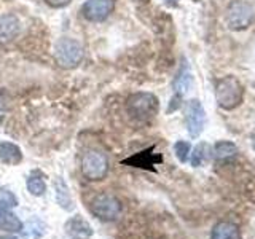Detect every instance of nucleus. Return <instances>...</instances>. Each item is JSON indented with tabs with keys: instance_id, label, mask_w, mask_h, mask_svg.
<instances>
[{
	"instance_id": "obj_1",
	"label": "nucleus",
	"mask_w": 255,
	"mask_h": 239,
	"mask_svg": "<svg viewBox=\"0 0 255 239\" xmlns=\"http://www.w3.org/2000/svg\"><path fill=\"white\" fill-rule=\"evenodd\" d=\"M159 110V101L153 93H134L126 101V112L134 121L148 123L151 121Z\"/></svg>"
},
{
	"instance_id": "obj_2",
	"label": "nucleus",
	"mask_w": 255,
	"mask_h": 239,
	"mask_svg": "<svg viewBox=\"0 0 255 239\" xmlns=\"http://www.w3.org/2000/svg\"><path fill=\"white\" fill-rule=\"evenodd\" d=\"M215 99L223 110H233L244 101V86L233 75H227L215 83Z\"/></svg>"
},
{
	"instance_id": "obj_3",
	"label": "nucleus",
	"mask_w": 255,
	"mask_h": 239,
	"mask_svg": "<svg viewBox=\"0 0 255 239\" xmlns=\"http://www.w3.org/2000/svg\"><path fill=\"white\" fill-rule=\"evenodd\" d=\"M85 50L83 45L78 42L77 38L62 37L58 40L54 46V58L56 62L59 64L62 69H74L80 62L83 61Z\"/></svg>"
},
{
	"instance_id": "obj_4",
	"label": "nucleus",
	"mask_w": 255,
	"mask_h": 239,
	"mask_svg": "<svg viewBox=\"0 0 255 239\" xmlns=\"http://www.w3.org/2000/svg\"><path fill=\"white\" fill-rule=\"evenodd\" d=\"M255 11L249 2L244 0H235L231 2L227 8L225 13V21L230 29L233 30H243L247 29L254 21Z\"/></svg>"
},
{
	"instance_id": "obj_5",
	"label": "nucleus",
	"mask_w": 255,
	"mask_h": 239,
	"mask_svg": "<svg viewBox=\"0 0 255 239\" xmlns=\"http://www.w3.org/2000/svg\"><path fill=\"white\" fill-rule=\"evenodd\" d=\"M82 172L88 180H102L109 172V158L99 150H88L82 159Z\"/></svg>"
},
{
	"instance_id": "obj_6",
	"label": "nucleus",
	"mask_w": 255,
	"mask_h": 239,
	"mask_svg": "<svg viewBox=\"0 0 255 239\" xmlns=\"http://www.w3.org/2000/svg\"><path fill=\"white\" fill-rule=\"evenodd\" d=\"M122 209H123L122 203L114 195L109 193H102L99 196H96L94 201L91 203V212L104 222L117 220L120 217V214H122Z\"/></svg>"
},
{
	"instance_id": "obj_7",
	"label": "nucleus",
	"mask_w": 255,
	"mask_h": 239,
	"mask_svg": "<svg viewBox=\"0 0 255 239\" xmlns=\"http://www.w3.org/2000/svg\"><path fill=\"white\" fill-rule=\"evenodd\" d=\"M16 206V199L10 191L0 193V231L16 233L22 230V222L13 214L11 207Z\"/></svg>"
},
{
	"instance_id": "obj_8",
	"label": "nucleus",
	"mask_w": 255,
	"mask_h": 239,
	"mask_svg": "<svg viewBox=\"0 0 255 239\" xmlns=\"http://www.w3.org/2000/svg\"><path fill=\"white\" fill-rule=\"evenodd\" d=\"M115 8V0H86L80 8L82 16L90 22L106 21Z\"/></svg>"
},
{
	"instance_id": "obj_9",
	"label": "nucleus",
	"mask_w": 255,
	"mask_h": 239,
	"mask_svg": "<svg viewBox=\"0 0 255 239\" xmlns=\"http://www.w3.org/2000/svg\"><path fill=\"white\" fill-rule=\"evenodd\" d=\"M204 123H206V112L204 107L201 106V102L198 99L188 101L185 106V124L191 137H198L203 132Z\"/></svg>"
},
{
	"instance_id": "obj_10",
	"label": "nucleus",
	"mask_w": 255,
	"mask_h": 239,
	"mask_svg": "<svg viewBox=\"0 0 255 239\" xmlns=\"http://www.w3.org/2000/svg\"><path fill=\"white\" fill-rule=\"evenodd\" d=\"M21 32V21L14 14L0 16V43H8L14 40Z\"/></svg>"
},
{
	"instance_id": "obj_11",
	"label": "nucleus",
	"mask_w": 255,
	"mask_h": 239,
	"mask_svg": "<svg viewBox=\"0 0 255 239\" xmlns=\"http://www.w3.org/2000/svg\"><path fill=\"white\" fill-rule=\"evenodd\" d=\"M161 161H163V158L159 155H155L153 147H150L148 150H143L140 153H135L129 158H126L122 163L134 166V167H142V169H153V166H156Z\"/></svg>"
},
{
	"instance_id": "obj_12",
	"label": "nucleus",
	"mask_w": 255,
	"mask_h": 239,
	"mask_svg": "<svg viewBox=\"0 0 255 239\" xmlns=\"http://www.w3.org/2000/svg\"><path fill=\"white\" fill-rule=\"evenodd\" d=\"M191 83H193V75H191V72H190L188 62L183 59L182 66H180L177 75H175V80H174V94H179L183 98V94L190 90Z\"/></svg>"
},
{
	"instance_id": "obj_13",
	"label": "nucleus",
	"mask_w": 255,
	"mask_h": 239,
	"mask_svg": "<svg viewBox=\"0 0 255 239\" xmlns=\"http://www.w3.org/2000/svg\"><path fill=\"white\" fill-rule=\"evenodd\" d=\"M211 239H241V230L233 222H219L212 228Z\"/></svg>"
},
{
	"instance_id": "obj_14",
	"label": "nucleus",
	"mask_w": 255,
	"mask_h": 239,
	"mask_svg": "<svg viewBox=\"0 0 255 239\" xmlns=\"http://www.w3.org/2000/svg\"><path fill=\"white\" fill-rule=\"evenodd\" d=\"M0 161L8 166H18L22 161V151L13 142H0Z\"/></svg>"
},
{
	"instance_id": "obj_15",
	"label": "nucleus",
	"mask_w": 255,
	"mask_h": 239,
	"mask_svg": "<svg viewBox=\"0 0 255 239\" xmlns=\"http://www.w3.org/2000/svg\"><path fill=\"white\" fill-rule=\"evenodd\" d=\"M238 153V148L233 142L230 140H220L214 145V158L217 161H228V159L235 158Z\"/></svg>"
},
{
	"instance_id": "obj_16",
	"label": "nucleus",
	"mask_w": 255,
	"mask_h": 239,
	"mask_svg": "<svg viewBox=\"0 0 255 239\" xmlns=\"http://www.w3.org/2000/svg\"><path fill=\"white\" fill-rule=\"evenodd\" d=\"M66 230H67V233L82 236V238H86V236H91L93 235L91 227L88 225V223L82 217H80V215H77V217H74V219H70L66 223Z\"/></svg>"
},
{
	"instance_id": "obj_17",
	"label": "nucleus",
	"mask_w": 255,
	"mask_h": 239,
	"mask_svg": "<svg viewBox=\"0 0 255 239\" xmlns=\"http://www.w3.org/2000/svg\"><path fill=\"white\" fill-rule=\"evenodd\" d=\"M27 190L34 196H42L46 191V183L43 180V175L40 172L30 174V177L27 179Z\"/></svg>"
},
{
	"instance_id": "obj_18",
	"label": "nucleus",
	"mask_w": 255,
	"mask_h": 239,
	"mask_svg": "<svg viewBox=\"0 0 255 239\" xmlns=\"http://www.w3.org/2000/svg\"><path fill=\"white\" fill-rule=\"evenodd\" d=\"M43 223L34 219V220H29L27 225H22V235L24 239H38L40 236L43 235Z\"/></svg>"
},
{
	"instance_id": "obj_19",
	"label": "nucleus",
	"mask_w": 255,
	"mask_h": 239,
	"mask_svg": "<svg viewBox=\"0 0 255 239\" xmlns=\"http://www.w3.org/2000/svg\"><path fill=\"white\" fill-rule=\"evenodd\" d=\"M190 163L191 166H195V167H199L201 166L206 159H207V155H209V145L207 143H198V145L193 148V151L190 153Z\"/></svg>"
},
{
	"instance_id": "obj_20",
	"label": "nucleus",
	"mask_w": 255,
	"mask_h": 239,
	"mask_svg": "<svg viewBox=\"0 0 255 239\" xmlns=\"http://www.w3.org/2000/svg\"><path fill=\"white\" fill-rule=\"evenodd\" d=\"M56 187H58V203L64 207V209H72L74 207V204H72L70 201V196H69V191H67V187H66V183H64L62 180L59 182H56Z\"/></svg>"
},
{
	"instance_id": "obj_21",
	"label": "nucleus",
	"mask_w": 255,
	"mask_h": 239,
	"mask_svg": "<svg viewBox=\"0 0 255 239\" xmlns=\"http://www.w3.org/2000/svg\"><path fill=\"white\" fill-rule=\"evenodd\" d=\"M190 151H191V145H190L188 142H185V140H177V142L174 143V153H175V156L179 158L180 163H185L187 161Z\"/></svg>"
},
{
	"instance_id": "obj_22",
	"label": "nucleus",
	"mask_w": 255,
	"mask_h": 239,
	"mask_svg": "<svg viewBox=\"0 0 255 239\" xmlns=\"http://www.w3.org/2000/svg\"><path fill=\"white\" fill-rule=\"evenodd\" d=\"M182 104V96L179 94H174L172 99H171V104H169V109H167V112H172V110H177L180 107Z\"/></svg>"
},
{
	"instance_id": "obj_23",
	"label": "nucleus",
	"mask_w": 255,
	"mask_h": 239,
	"mask_svg": "<svg viewBox=\"0 0 255 239\" xmlns=\"http://www.w3.org/2000/svg\"><path fill=\"white\" fill-rule=\"evenodd\" d=\"M45 2L53 8H64L70 3V0H45Z\"/></svg>"
},
{
	"instance_id": "obj_24",
	"label": "nucleus",
	"mask_w": 255,
	"mask_h": 239,
	"mask_svg": "<svg viewBox=\"0 0 255 239\" xmlns=\"http://www.w3.org/2000/svg\"><path fill=\"white\" fill-rule=\"evenodd\" d=\"M252 148L255 150V129H254V134H252Z\"/></svg>"
},
{
	"instance_id": "obj_25",
	"label": "nucleus",
	"mask_w": 255,
	"mask_h": 239,
	"mask_svg": "<svg viewBox=\"0 0 255 239\" xmlns=\"http://www.w3.org/2000/svg\"><path fill=\"white\" fill-rule=\"evenodd\" d=\"M0 239H18V238H14V236H0Z\"/></svg>"
},
{
	"instance_id": "obj_26",
	"label": "nucleus",
	"mask_w": 255,
	"mask_h": 239,
	"mask_svg": "<svg viewBox=\"0 0 255 239\" xmlns=\"http://www.w3.org/2000/svg\"><path fill=\"white\" fill-rule=\"evenodd\" d=\"M166 2H171V3H175L177 0H166Z\"/></svg>"
},
{
	"instance_id": "obj_27",
	"label": "nucleus",
	"mask_w": 255,
	"mask_h": 239,
	"mask_svg": "<svg viewBox=\"0 0 255 239\" xmlns=\"http://www.w3.org/2000/svg\"><path fill=\"white\" fill-rule=\"evenodd\" d=\"M80 239H85V238H80Z\"/></svg>"
}]
</instances>
